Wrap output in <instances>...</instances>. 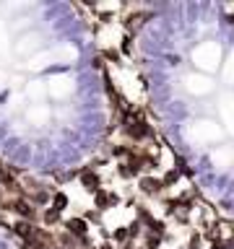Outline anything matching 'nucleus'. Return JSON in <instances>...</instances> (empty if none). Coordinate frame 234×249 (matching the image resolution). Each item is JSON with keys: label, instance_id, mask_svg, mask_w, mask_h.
<instances>
[{"label": "nucleus", "instance_id": "6", "mask_svg": "<svg viewBox=\"0 0 234 249\" xmlns=\"http://www.w3.org/2000/svg\"><path fill=\"white\" fill-rule=\"evenodd\" d=\"M50 202H52V210H58L60 215H62V210H68V205H70V200H68L65 192H52Z\"/></svg>", "mask_w": 234, "mask_h": 249}, {"label": "nucleus", "instance_id": "4", "mask_svg": "<svg viewBox=\"0 0 234 249\" xmlns=\"http://www.w3.org/2000/svg\"><path fill=\"white\" fill-rule=\"evenodd\" d=\"M78 179H81V187H86L91 195L101 190V177H99L91 166H83L81 171H78Z\"/></svg>", "mask_w": 234, "mask_h": 249}, {"label": "nucleus", "instance_id": "2", "mask_svg": "<svg viewBox=\"0 0 234 249\" xmlns=\"http://www.w3.org/2000/svg\"><path fill=\"white\" fill-rule=\"evenodd\" d=\"M65 233H70L78 244H86V241H89V221H86L83 215L70 218V221H65Z\"/></svg>", "mask_w": 234, "mask_h": 249}, {"label": "nucleus", "instance_id": "7", "mask_svg": "<svg viewBox=\"0 0 234 249\" xmlns=\"http://www.w3.org/2000/svg\"><path fill=\"white\" fill-rule=\"evenodd\" d=\"M179 179H182V177H179L177 169H167V171H164V177H161V187H164V190H169V187H175L179 182Z\"/></svg>", "mask_w": 234, "mask_h": 249}, {"label": "nucleus", "instance_id": "8", "mask_svg": "<svg viewBox=\"0 0 234 249\" xmlns=\"http://www.w3.org/2000/svg\"><path fill=\"white\" fill-rule=\"evenodd\" d=\"M161 241H164L161 236H156V233L146 231V233H143V247H140V249H159Z\"/></svg>", "mask_w": 234, "mask_h": 249}, {"label": "nucleus", "instance_id": "10", "mask_svg": "<svg viewBox=\"0 0 234 249\" xmlns=\"http://www.w3.org/2000/svg\"><path fill=\"white\" fill-rule=\"evenodd\" d=\"M42 221L47 226H55V223H60V213H58V210H52V208H47L42 213Z\"/></svg>", "mask_w": 234, "mask_h": 249}, {"label": "nucleus", "instance_id": "12", "mask_svg": "<svg viewBox=\"0 0 234 249\" xmlns=\"http://www.w3.org/2000/svg\"><path fill=\"white\" fill-rule=\"evenodd\" d=\"M206 249H218V244H211V247H206Z\"/></svg>", "mask_w": 234, "mask_h": 249}, {"label": "nucleus", "instance_id": "11", "mask_svg": "<svg viewBox=\"0 0 234 249\" xmlns=\"http://www.w3.org/2000/svg\"><path fill=\"white\" fill-rule=\"evenodd\" d=\"M200 247H203L200 231H193V233H190V239H187V249H200Z\"/></svg>", "mask_w": 234, "mask_h": 249}, {"label": "nucleus", "instance_id": "5", "mask_svg": "<svg viewBox=\"0 0 234 249\" xmlns=\"http://www.w3.org/2000/svg\"><path fill=\"white\" fill-rule=\"evenodd\" d=\"M112 205H117V195L107 192V190L94 192V208H97V210H109Z\"/></svg>", "mask_w": 234, "mask_h": 249}, {"label": "nucleus", "instance_id": "1", "mask_svg": "<svg viewBox=\"0 0 234 249\" xmlns=\"http://www.w3.org/2000/svg\"><path fill=\"white\" fill-rule=\"evenodd\" d=\"M122 130H125V135H128L133 143H143L146 138L154 135V132H151V124H148L146 120H140V117H136V120H125Z\"/></svg>", "mask_w": 234, "mask_h": 249}, {"label": "nucleus", "instance_id": "9", "mask_svg": "<svg viewBox=\"0 0 234 249\" xmlns=\"http://www.w3.org/2000/svg\"><path fill=\"white\" fill-rule=\"evenodd\" d=\"M112 239L117 241V244H130V231H128V226H120V229H115L112 231Z\"/></svg>", "mask_w": 234, "mask_h": 249}, {"label": "nucleus", "instance_id": "3", "mask_svg": "<svg viewBox=\"0 0 234 249\" xmlns=\"http://www.w3.org/2000/svg\"><path fill=\"white\" fill-rule=\"evenodd\" d=\"M138 192L146 195V197H161V195H164L161 179H156V177H151V174L138 177Z\"/></svg>", "mask_w": 234, "mask_h": 249}]
</instances>
